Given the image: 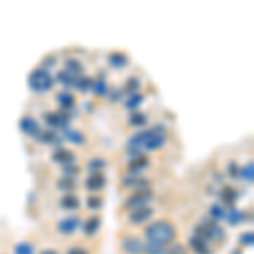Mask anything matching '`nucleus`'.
Listing matches in <instances>:
<instances>
[{
	"label": "nucleus",
	"mask_w": 254,
	"mask_h": 254,
	"mask_svg": "<svg viewBox=\"0 0 254 254\" xmlns=\"http://www.w3.org/2000/svg\"><path fill=\"white\" fill-rule=\"evenodd\" d=\"M51 159L60 166L64 165H71V163H76V154L75 151L66 149V147H56L51 154Z\"/></svg>",
	"instance_id": "a211bd4d"
},
{
	"label": "nucleus",
	"mask_w": 254,
	"mask_h": 254,
	"mask_svg": "<svg viewBox=\"0 0 254 254\" xmlns=\"http://www.w3.org/2000/svg\"><path fill=\"white\" fill-rule=\"evenodd\" d=\"M105 166H107V161H105L104 158H93L88 161L87 171L88 173H104Z\"/></svg>",
	"instance_id": "c756f323"
},
{
	"label": "nucleus",
	"mask_w": 254,
	"mask_h": 254,
	"mask_svg": "<svg viewBox=\"0 0 254 254\" xmlns=\"http://www.w3.org/2000/svg\"><path fill=\"white\" fill-rule=\"evenodd\" d=\"M56 190L61 191V193H75L76 188H78V182L76 178H68V176H61V178L56 180Z\"/></svg>",
	"instance_id": "412c9836"
},
{
	"label": "nucleus",
	"mask_w": 254,
	"mask_h": 254,
	"mask_svg": "<svg viewBox=\"0 0 254 254\" xmlns=\"http://www.w3.org/2000/svg\"><path fill=\"white\" fill-rule=\"evenodd\" d=\"M19 129H20V132H22L24 136L31 137V139H36L39 136L41 130H43V129H41V124L32 116H22V117H20Z\"/></svg>",
	"instance_id": "4468645a"
},
{
	"label": "nucleus",
	"mask_w": 254,
	"mask_h": 254,
	"mask_svg": "<svg viewBox=\"0 0 254 254\" xmlns=\"http://www.w3.org/2000/svg\"><path fill=\"white\" fill-rule=\"evenodd\" d=\"M219 200L220 205H224L225 208H234L239 200V190L231 185H224L219 191Z\"/></svg>",
	"instance_id": "dca6fc26"
},
{
	"label": "nucleus",
	"mask_w": 254,
	"mask_h": 254,
	"mask_svg": "<svg viewBox=\"0 0 254 254\" xmlns=\"http://www.w3.org/2000/svg\"><path fill=\"white\" fill-rule=\"evenodd\" d=\"M151 166V159L146 156V154H141V156L134 158V159H129L126 163L124 170H126V175H132V176H142L144 171L147 168Z\"/></svg>",
	"instance_id": "ddd939ff"
},
{
	"label": "nucleus",
	"mask_w": 254,
	"mask_h": 254,
	"mask_svg": "<svg viewBox=\"0 0 254 254\" xmlns=\"http://www.w3.org/2000/svg\"><path fill=\"white\" fill-rule=\"evenodd\" d=\"M119 251L122 254H142L144 253V241L136 234H122L119 239Z\"/></svg>",
	"instance_id": "6e6552de"
},
{
	"label": "nucleus",
	"mask_w": 254,
	"mask_h": 254,
	"mask_svg": "<svg viewBox=\"0 0 254 254\" xmlns=\"http://www.w3.org/2000/svg\"><path fill=\"white\" fill-rule=\"evenodd\" d=\"M124 90L126 95H132V93H139V90H141V78L136 75H130L129 78H126L124 81Z\"/></svg>",
	"instance_id": "bb28decb"
},
{
	"label": "nucleus",
	"mask_w": 254,
	"mask_h": 254,
	"mask_svg": "<svg viewBox=\"0 0 254 254\" xmlns=\"http://www.w3.org/2000/svg\"><path fill=\"white\" fill-rule=\"evenodd\" d=\"M39 254H60V253L56 251V249H53V248H48V249H43Z\"/></svg>",
	"instance_id": "79ce46f5"
},
{
	"label": "nucleus",
	"mask_w": 254,
	"mask_h": 254,
	"mask_svg": "<svg viewBox=\"0 0 254 254\" xmlns=\"http://www.w3.org/2000/svg\"><path fill=\"white\" fill-rule=\"evenodd\" d=\"M147 121H149V117H147L146 112H142V110H134V112H130L129 119H127V124H129L130 127L146 129Z\"/></svg>",
	"instance_id": "393cba45"
},
{
	"label": "nucleus",
	"mask_w": 254,
	"mask_h": 254,
	"mask_svg": "<svg viewBox=\"0 0 254 254\" xmlns=\"http://www.w3.org/2000/svg\"><path fill=\"white\" fill-rule=\"evenodd\" d=\"M253 178H254V168H253V163L249 161L239 170V178L237 180H243L246 183H253Z\"/></svg>",
	"instance_id": "7c9ffc66"
},
{
	"label": "nucleus",
	"mask_w": 254,
	"mask_h": 254,
	"mask_svg": "<svg viewBox=\"0 0 254 254\" xmlns=\"http://www.w3.org/2000/svg\"><path fill=\"white\" fill-rule=\"evenodd\" d=\"M64 136H66V141L76 146H83L85 142H87V136H85L81 130H76V129H64Z\"/></svg>",
	"instance_id": "c85d7f7f"
},
{
	"label": "nucleus",
	"mask_w": 254,
	"mask_h": 254,
	"mask_svg": "<svg viewBox=\"0 0 254 254\" xmlns=\"http://www.w3.org/2000/svg\"><path fill=\"white\" fill-rule=\"evenodd\" d=\"M81 220L83 219H81L78 214H68V215L61 217L55 224V232L60 237H63V239H69V237H73L80 231Z\"/></svg>",
	"instance_id": "423d86ee"
},
{
	"label": "nucleus",
	"mask_w": 254,
	"mask_h": 254,
	"mask_svg": "<svg viewBox=\"0 0 254 254\" xmlns=\"http://www.w3.org/2000/svg\"><path fill=\"white\" fill-rule=\"evenodd\" d=\"M64 254H90V251L83 244H71L66 251H64Z\"/></svg>",
	"instance_id": "ea45409f"
},
{
	"label": "nucleus",
	"mask_w": 254,
	"mask_h": 254,
	"mask_svg": "<svg viewBox=\"0 0 254 254\" xmlns=\"http://www.w3.org/2000/svg\"><path fill=\"white\" fill-rule=\"evenodd\" d=\"M109 85H107V81L105 80H93V85H92V92L95 93V95L98 97H105L109 93Z\"/></svg>",
	"instance_id": "f704fd0d"
},
{
	"label": "nucleus",
	"mask_w": 254,
	"mask_h": 254,
	"mask_svg": "<svg viewBox=\"0 0 254 254\" xmlns=\"http://www.w3.org/2000/svg\"><path fill=\"white\" fill-rule=\"evenodd\" d=\"M121 190L126 191H136V190H147L151 188V182L146 178L144 175L142 176H132V175H126L121 178Z\"/></svg>",
	"instance_id": "f8f14e48"
},
{
	"label": "nucleus",
	"mask_w": 254,
	"mask_h": 254,
	"mask_svg": "<svg viewBox=\"0 0 254 254\" xmlns=\"http://www.w3.org/2000/svg\"><path fill=\"white\" fill-rule=\"evenodd\" d=\"M193 234L202 237V239H205L208 244L212 246V248H222V246L227 243L229 236H227V231L222 227L220 224L217 222H212L210 219H202L198 224L195 225L193 229Z\"/></svg>",
	"instance_id": "7ed1b4c3"
},
{
	"label": "nucleus",
	"mask_w": 254,
	"mask_h": 254,
	"mask_svg": "<svg viewBox=\"0 0 254 254\" xmlns=\"http://www.w3.org/2000/svg\"><path fill=\"white\" fill-rule=\"evenodd\" d=\"M154 198V191L153 188H147V190H136V191H130L129 195L124 198L121 205V214H129V212L136 210V208L151 205Z\"/></svg>",
	"instance_id": "20e7f679"
},
{
	"label": "nucleus",
	"mask_w": 254,
	"mask_h": 254,
	"mask_svg": "<svg viewBox=\"0 0 254 254\" xmlns=\"http://www.w3.org/2000/svg\"><path fill=\"white\" fill-rule=\"evenodd\" d=\"M154 219V208L151 205L136 208V210L126 214V222L130 227H144L146 224H149Z\"/></svg>",
	"instance_id": "0eeeda50"
},
{
	"label": "nucleus",
	"mask_w": 254,
	"mask_h": 254,
	"mask_svg": "<svg viewBox=\"0 0 254 254\" xmlns=\"http://www.w3.org/2000/svg\"><path fill=\"white\" fill-rule=\"evenodd\" d=\"M58 207L61 208V210L68 212V214H75L76 210H80L81 200L76 193H64V195L60 196Z\"/></svg>",
	"instance_id": "f3484780"
},
{
	"label": "nucleus",
	"mask_w": 254,
	"mask_h": 254,
	"mask_svg": "<svg viewBox=\"0 0 254 254\" xmlns=\"http://www.w3.org/2000/svg\"><path fill=\"white\" fill-rule=\"evenodd\" d=\"M92 85H93V78H90V76H78V78L75 80V88H78L81 93L90 92Z\"/></svg>",
	"instance_id": "473e14b6"
},
{
	"label": "nucleus",
	"mask_w": 254,
	"mask_h": 254,
	"mask_svg": "<svg viewBox=\"0 0 254 254\" xmlns=\"http://www.w3.org/2000/svg\"><path fill=\"white\" fill-rule=\"evenodd\" d=\"M27 81H29V88L34 93H48V92H51L53 87H55V78L51 76L49 69L43 68V66H38V68L32 69Z\"/></svg>",
	"instance_id": "39448f33"
},
{
	"label": "nucleus",
	"mask_w": 254,
	"mask_h": 254,
	"mask_svg": "<svg viewBox=\"0 0 254 254\" xmlns=\"http://www.w3.org/2000/svg\"><path fill=\"white\" fill-rule=\"evenodd\" d=\"M253 244H254L253 231H244L243 234L239 236V246L241 248H251Z\"/></svg>",
	"instance_id": "4c0bfd02"
},
{
	"label": "nucleus",
	"mask_w": 254,
	"mask_h": 254,
	"mask_svg": "<svg viewBox=\"0 0 254 254\" xmlns=\"http://www.w3.org/2000/svg\"><path fill=\"white\" fill-rule=\"evenodd\" d=\"M75 76H71L69 75V73H66L64 71V69H61V71L58 73V76H56V81H58V83H61L63 85V87H75Z\"/></svg>",
	"instance_id": "c9c22d12"
},
{
	"label": "nucleus",
	"mask_w": 254,
	"mask_h": 254,
	"mask_svg": "<svg viewBox=\"0 0 254 254\" xmlns=\"http://www.w3.org/2000/svg\"><path fill=\"white\" fill-rule=\"evenodd\" d=\"M239 170H241V166L237 165V161L229 163V178H232V180L239 178Z\"/></svg>",
	"instance_id": "a19ab883"
},
{
	"label": "nucleus",
	"mask_w": 254,
	"mask_h": 254,
	"mask_svg": "<svg viewBox=\"0 0 254 254\" xmlns=\"http://www.w3.org/2000/svg\"><path fill=\"white\" fill-rule=\"evenodd\" d=\"M165 254H191V253L188 251L187 244H182V243H178V241H175L173 244H170L166 248Z\"/></svg>",
	"instance_id": "e433bc0d"
},
{
	"label": "nucleus",
	"mask_w": 254,
	"mask_h": 254,
	"mask_svg": "<svg viewBox=\"0 0 254 254\" xmlns=\"http://www.w3.org/2000/svg\"><path fill=\"white\" fill-rule=\"evenodd\" d=\"M100 231H102V215L100 214H92L81 220L80 232L85 239H95V237L100 234Z\"/></svg>",
	"instance_id": "1a4fd4ad"
},
{
	"label": "nucleus",
	"mask_w": 254,
	"mask_h": 254,
	"mask_svg": "<svg viewBox=\"0 0 254 254\" xmlns=\"http://www.w3.org/2000/svg\"><path fill=\"white\" fill-rule=\"evenodd\" d=\"M178 239V227L171 219L161 217V219L151 220L142 227V241L149 244H158L168 248Z\"/></svg>",
	"instance_id": "f257e3e1"
},
{
	"label": "nucleus",
	"mask_w": 254,
	"mask_h": 254,
	"mask_svg": "<svg viewBox=\"0 0 254 254\" xmlns=\"http://www.w3.org/2000/svg\"><path fill=\"white\" fill-rule=\"evenodd\" d=\"M61 168V173L63 176H68V178H78L81 175V168L76 165V163H71V165H64L60 166Z\"/></svg>",
	"instance_id": "72a5a7b5"
},
{
	"label": "nucleus",
	"mask_w": 254,
	"mask_h": 254,
	"mask_svg": "<svg viewBox=\"0 0 254 254\" xmlns=\"http://www.w3.org/2000/svg\"><path fill=\"white\" fill-rule=\"evenodd\" d=\"M44 124L51 130L68 129L69 116H68V112H63V110H51V112L44 114Z\"/></svg>",
	"instance_id": "9d476101"
},
{
	"label": "nucleus",
	"mask_w": 254,
	"mask_h": 254,
	"mask_svg": "<svg viewBox=\"0 0 254 254\" xmlns=\"http://www.w3.org/2000/svg\"><path fill=\"white\" fill-rule=\"evenodd\" d=\"M14 254H36V248L29 241H20L14 246Z\"/></svg>",
	"instance_id": "2f4dec72"
},
{
	"label": "nucleus",
	"mask_w": 254,
	"mask_h": 254,
	"mask_svg": "<svg viewBox=\"0 0 254 254\" xmlns=\"http://www.w3.org/2000/svg\"><path fill=\"white\" fill-rule=\"evenodd\" d=\"M36 141L41 142V144H46V146H56V144H60L61 139L56 130L46 129V130H41L39 136L36 137Z\"/></svg>",
	"instance_id": "b1692460"
},
{
	"label": "nucleus",
	"mask_w": 254,
	"mask_h": 254,
	"mask_svg": "<svg viewBox=\"0 0 254 254\" xmlns=\"http://www.w3.org/2000/svg\"><path fill=\"white\" fill-rule=\"evenodd\" d=\"M165 251H166V248H163V246L144 243V253L142 254H165Z\"/></svg>",
	"instance_id": "58836bf2"
},
{
	"label": "nucleus",
	"mask_w": 254,
	"mask_h": 254,
	"mask_svg": "<svg viewBox=\"0 0 254 254\" xmlns=\"http://www.w3.org/2000/svg\"><path fill=\"white\" fill-rule=\"evenodd\" d=\"M142 102H144V95L142 93H132V95H127L124 98V107L127 110H130V112H134V110H139Z\"/></svg>",
	"instance_id": "cd10ccee"
},
{
	"label": "nucleus",
	"mask_w": 254,
	"mask_h": 254,
	"mask_svg": "<svg viewBox=\"0 0 254 254\" xmlns=\"http://www.w3.org/2000/svg\"><path fill=\"white\" fill-rule=\"evenodd\" d=\"M55 100H56V104H58L60 110H63V112H69V110H73L76 105V97L73 95L71 92H68V90H61V92L56 93Z\"/></svg>",
	"instance_id": "aec40b11"
},
{
	"label": "nucleus",
	"mask_w": 254,
	"mask_h": 254,
	"mask_svg": "<svg viewBox=\"0 0 254 254\" xmlns=\"http://www.w3.org/2000/svg\"><path fill=\"white\" fill-rule=\"evenodd\" d=\"M129 55L124 51H110L109 56H107V63L109 66L112 69H116V71H121V69H124L129 66Z\"/></svg>",
	"instance_id": "6ab92c4d"
},
{
	"label": "nucleus",
	"mask_w": 254,
	"mask_h": 254,
	"mask_svg": "<svg viewBox=\"0 0 254 254\" xmlns=\"http://www.w3.org/2000/svg\"><path fill=\"white\" fill-rule=\"evenodd\" d=\"M64 71L69 73L71 76H75V78H78V76H81V73H83V63L75 58V56H71V58H66V61H64Z\"/></svg>",
	"instance_id": "4be33fe9"
},
{
	"label": "nucleus",
	"mask_w": 254,
	"mask_h": 254,
	"mask_svg": "<svg viewBox=\"0 0 254 254\" xmlns=\"http://www.w3.org/2000/svg\"><path fill=\"white\" fill-rule=\"evenodd\" d=\"M166 141H168V137H166L165 130L159 129V127H149V129H141L139 132L134 134V136L127 141V146L136 147L142 154H146V153L159 151L166 144Z\"/></svg>",
	"instance_id": "f03ea898"
},
{
	"label": "nucleus",
	"mask_w": 254,
	"mask_h": 254,
	"mask_svg": "<svg viewBox=\"0 0 254 254\" xmlns=\"http://www.w3.org/2000/svg\"><path fill=\"white\" fill-rule=\"evenodd\" d=\"M83 188L90 195L102 193L107 188V176L104 173H88L83 180Z\"/></svg>",
	"instance_id": "9b49d317"
},
{
	"label": "nucleus",
	"mask_w": 254,
	"mask_h": 254,
	"mask_svg": "<svg viewBox=\"0 0 254 254\" xmlns=\"http://www.w3.org/2000/svg\"><path fill=\"white\" fill-rule=\"evenodd\" d=\"M188 251L191 254H214L215 249L212 248L210 244L207 243L205 239H202V237L191 234L190 239H188V244H187Z\"/></svg>",
	"instance_id": "2eb2a0df"
},
{
	"label": "nucleus",
	"mask_w": 254,
	"mask_h": 254,
	"mask_svg": "<svg viewBox=\"0 0 254 254\" xmlns=\"http://www.w3.org/2000/svg\"><path fill=\"white\" fill-rule=\"evenodd\" d=\"M85 207H87L90 212H93V214H98V212L104 208V196L100 193L88 195L87 200H85Z\"/></svg>",
	"instance_id": "a878e982"
},
{
	"label": "nucleus",
	"mask_w": 254,
	"mask_h": 254,
	"mask_svg": "<svg viewBox=\"0 0 254 254\" xmlns=\"http://www.w3.org/2000/svg\"><path fill=\"white\" fill-rule=\"evenodd\" d=\"M225 214H227V208H225L224 205H220V203L217 202V203H212V205L208 207L207 219H210L212 222L220 224L222 220H225Z\"/></svg>",
	"instance_id": "5701e85b"
}]
</instances>
